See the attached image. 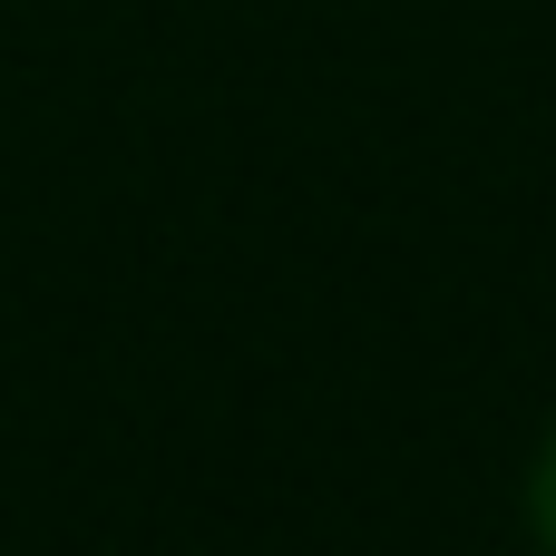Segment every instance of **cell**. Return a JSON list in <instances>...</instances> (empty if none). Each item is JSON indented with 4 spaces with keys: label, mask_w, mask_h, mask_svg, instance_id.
<instances>
[{
    "label": "cell",
    "mask_w": 556,
    "mask_h": 556,
    "mask_svg": "<svg viewBox=\"0 0 556 556\" xmlns=\"http://www.w3.org/2000/svg\"><path fill=\"white\" fill-rule=\"evenodd\" d=\"M528 538H538V556H556V420L528 459Z\"/></svg>",
    "instance_id": "obj_1"
}]
</instances>
